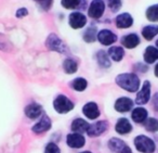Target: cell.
Listing matches in <instances>:
<instances>
[{
	"label": "cell",
	"mask_w": 158,
	"mask_h": 153,
	"mask_svg": "<svg viewBox=\"0 0 158 153\" xmlns=\"http://www.w3.org/2000/svg\"><path fill=\"white\" fill-rule=\"evenodd\" d=\"M116 83L119 87L127 90L129 92H134L140 87V79L135 74L132 73H125L116 77Z\"/></svg>",
	"instance_id": "obj_1"
},
{
	"label": "cell",
	"mask_w": 158,
	"mask_h": 153,
	"mask_svg": "<svg viewBox=\"0 0 158 153\" xmlns=\"http://www.w3.org/2000/svg\"><path fill=\"white\" fill-rule=\"evenodd\" d=\"M134 144L138 151L143 153H153L155 151V143L151 138L146 136H138L134 139Z\"/></svg>",
	"instance_id": "obj_2"
},
{
	"label": "cell",
	"mask_w": 158,
	"mask_h": 153,
	"mask_svg": "<svg viewBox=\"0 0 158 153\" xmlns=\"http://www.w3.org/2000/svg\"><path fill=\"white\" fill-rule=\"evenodd\" d=\"M53 105H54L55 111L63 114L67 113L70 110L74 109V103L68 98H66L65 96H63V94H60V96L56 97V99L53 102Z\"/></svg>",
	"instance_id": "obj_3"
},
{
	"label": "cell",
	"mask_w": 158,
	"mask_h": 153,
	"mask_svg": "<svg viewBox=\"0 0 158 153\" xmlns=\"http://www.w3.org/2000/svg\"><path fill=\"white\" fill-rule=\"evenodd\" d=\"M46 45L50 50L57 51L60 53H67V47L64 45V42L55 34H51L49 36L46 42Z\"/></svg>",
	"instance_id": "obj_4"
},
{
	"label": "cell",
	"mask_w": 158,
	"mask_h": 153,
	"mask_svg": "<svg viewBox=\"0 0 158 153\" xmlns=\"http://www.w3.org/2000/svg\"><path fill=\"white\" fill-rule=\"evenodd\" d=\"M105 3L103 0H93L89 7V16L92 19H100L104 13Z\"/></svg>",
	"instance_id": "obj_5"
},
{
	"label": "cell",
	"mask_w": 158,
	"mask_h": 153,
	"mask_svg": "<svg viewBox=\"0 0 158 153\" xmlns=\"http://www.w3.org/2000/svg\"><path fill=\"white\" fill-rule=\"evenodd\" d=\"M108 146H110V151L115 153H132L131 149L123 140L118 139V138H112L108 141Z\"/></svg>",
	"instance_id": "obj_6"
},
{
	"label": "cell",
	"mask_w": 158,
	"mask_h": 153,
	"mask_svg": "<svg viewBox=\"0 0 158 153\" xmlns=\"http://www.w3.org/2000/svg\"><path fill=\"white\" fill-rule=\"evenodd\" d=\"M149 98H151V83L148 81H145L143 84L142 89L140 90L135 98V103L136 104H145L148 102Z\"/></svg>",
	"instance_id": "obj_7"
},
{
	"label": "cell",
	"mask_w": 158,
	"mask_h": 153,
	"mask_svg": "<svg viewBox=\"0 0 158 153\" xmlns=\"http://www.w3.org/2000/svg\"><path fill=\"white\" fill-rule=\"evenodd\" d=\"M107 128L108 123L106 120H100V122L90 125L87 133H88V136H90V137H97V136L102 135L104 131L107 130Z\"/></svg>",
	"instance_id": "obj_8"
},
{
	"label": "cell",
	"mask_w": 158,
	"mask_h": 153,
	"mask_svg": "<svg viewBox=\"0 0 158 153\" xmlns=\"http://www.w3.org/2000/svg\"><path fill=\"white\" fill-rule=\"evenodd\" d=\"M87 18L80 12H74L69 15V25L74 29L81 28L86 25Z\"/></svg>",
	"instance_id": "obj_9"
},
{
	"label": "cell",
	"mask_w": 158,
	"mask_h": 153,
	"mask_svg": "<svg viewBox=\"0 0 158 153\" xmlns=\"http://www.w3.org/2000/svg\"><path fill=\"white\" fill-rule=\"evenodd\" d=\"M98 39L102 45L105 46H110V45L114 44L117 40V36L115 35L113 32L108 31V29H103L98 34Z\"/></svg>",
	"instance_id": "obj_10"
},
{
	"label": "cell",
	"mask_w": 158,
	"mask_h": 153,
	"mask_svg": "<svg viewBox=\"0 0 158 153\" xmlns=\"http://www.w3.org/2000/svg\"><path fill=\"white\" fill-rule=\"evenodd\" d=\"M66 142H67V144L70 148L78 149V148H82L85 146L86 140H85V138L80 133H70V135L67 136Z\"/></svg>",
	"instance_id": "obj_11"
},
{
	"label": "cell",
	"mask_w": 158,
	"mask_h": 153,
	"mask_svg": "<svg viewBox=\"0 0 158 153\" xmlns=\"http://www.w3.org/2000/svg\"><path fill=\"white\" fill-rule=\"evenodd\" d=\"M133 107V102H132L131 99L126 98V97H123V98H119L118 100L115 103V109L116 111H118L119 113H126V112H129L130 110Z\"/></svg>",
	"instance_id": "obj_12"
},
{
	"label": "cell",
	"mask_w": 158,
	"mask_h": 153,
	"mask_svg": "<svg viewBox=\"0 0 158 153\" xmlns=\"http://www.w3.org/2000/svg\"><path fill=\"white\" fill-rule=\"evenodd\" d=\"M82 112H84L85 115L88 118H90V120H95V118L100 116V110H99V107H98L97 103H94V102L87 103L84 107V109H82Z\"/></svg>",
	"instance_id": "obj_13"
},
{
	"label": "cell",
	"mask_w": 158,
	"mask_h": 153,
	"mask_svg": "<svg viewBox=\"0 0 158 153\" xmlns=\"http://www.w3.org/2000/svg\"><path fill=\"white\" fill-rule=\"evenodd\" d=\"M50 128H51L50 118L47 115H44L41 120H40L37 124L33 126V131L36 133H44V131L49 130Z\"/></svg>",
	"instance_id": "obj_14"
},
{
	"label": "cell",
	"mask_w": 158,
	"mask_h": 153,
	"mask_svg": "<svg viewBox=\"0 0 158 153\" xmlns=\"http://www.w3.org/2000/svg\"><path fill=\"white\" fill-rule=\"evenodd\" d=\"M41 113H42L41 105L37 104V103H31V104H28L25 107V114L31 120H36V118L41 115Z\"/></svg>",
	"instance_id": "obj_15"
},
{
	"label": "cell",
	"mask_w": 158,
	"mask_h": 153,
	"mask_svg": "<svg viewBox=\"0 0 158 153\" xmlns=\"http://www.w3.org/2000/svg\"><path fill=\"white\" fill-rule=\"evenodd\" d=\"M121 44L128 49H133L140 44V38L136 34H129L121 38Z\"/></svg>",
	"instance_id": "obj_16"
},
{
	"label": "cell",
	"mask_w": 158,
	"mask_h": 153,
	"mask_svg": "<svg viewBox=\"0 0 158 153\" xmlns=\"http://www.w3.org/2000/svg\"><path fill=\"white\" fill-rule=\"evenodd\" d=\"M133 24V19L129 13L119 14L116 18V25L118 28H128Z\"/></svg>",
	"instance_id": "obj_17"
},
{
	"label": "cell",
	"mask_w": 158,
	"mask_h": 153,
	"mask_svg": "<svg viewBox=\"0 0 158 153\" xmlns=\"http://www.w3.org/2000/svg\"><path fill=\"white\" fill-rule=\"evenodd\" d=\"M115 129L118 133L120 135H126V133H129L132 130V125L130 124V122L127 118H120L117 122Z\"/></svg>",
	"instance_id": "obj_18"
},
{
	"label": "cell",
	"mask_w": 158,
	"mask_h": 153,
	"mask_svg": "<svg viewBox=\"0 0 158 153\" xmlns=\"http://www.w3.org/2000/svg\"><path fill=\"white\" fill-rule=\"evenodd\" d=\"M89 126L90 125L86 120H82V118H76L72 124V130L77 133H82L88 130Z\"/></svg>",
	"instance_id": "obj_19"
},
{
	"label": "cell",
	"mask_w": 158,
	"mask_h": 153,
	"mask_svg": "<svg viewBox=\"0 0 158 153\" xmlns=\"http://www.w3.org/2000/svg\"><path fill=\"white\" fill-rule=\"evenodd\" d=\"M144 60L148 64L154 63L156 60H158V49L152 46L147 47L144 52Z\"/></svg>",
	"instance_id": "obj_20"
},
{
	"label": "cell",
	"mask_w": 158,
	"mask_h": 153,
	"mask_svg": "<svg viewBox=\"0 0 158 153\" xmlns=\"http://www.w3.org/2000/svg\"><path fill=\"white\" fill-rule=\"evenodd\" d=\"M131 117L135 123H143L147 118V111L144 107H136L132 112Z\"/></svg>",
	"instance_id": "obj_21"
},
{
	"label": "cell",
	"mask_w": 158,
	"mask_h": 153,
	"mask_svg": "<svg viewBox=\"0 0 158 153\" xmlns=\"http://www.w3.org/2000/svg\"><path fill=\"white\" fill-rule=\"evenodd\" d=\"M158 34V26L157 25H148L145 26L142 31L143 37L146 40H152Z\"/></svg>",
	"instance_id": "obj_22"
},
{
	"label": "cell",
	"mask_w": 158,
	"mask_h": 153,
	"mask_svg": "<svg viewBox=\"0 0 158 153\" xmlns=\"http://www.w3.org/2000/svg\"><path fill=\"white\" fill-rule=\"evenodd\" d=\"M108 55H110V58H112L114 61L118 62L123 58L125 51H123V49L121 48V47H112V48L108 50Z\"/></svg>",
	"instance_id": "obj_23"
},
{
	"label": "cell",
	"mask_w": 158,
	"mask_h": 153,
	"mask_svg": "<svg viewBox=\"0 0 158 153\" xmlns=\"http://www.w3.org/2000/svg\"><path fill=\"white\" fill-rule=\"evenodd\" d=\"M62 6L66 9H77L82 7L85 0H62Z\"/></svg>",
	"instance_id": "obj_24"
},
{
	"label": "cell",
	"mask_w": 158,
	"mask_h": 153,
	"mask_svg": "<svg viewBox=\"0 0 158 153\" xmlns=\"http://www.w3.org/2000/svg\"><path fill=\"white\" fill-rule=\"evenodd\" d=\"M63 68H64V71H65L67 74H74L75 72L77 71V62L74 61L73 59H66L63 63Z\"/></svg>",
	"instance_id": "obj_25"
},
{
	"label": "cell",
	"mask_w": 158,
	"mask_h": 153,
	"mask_svg": "<svg viewBox=\"0 0 158 153\" xmlns=\"http://www.w3.org/2000/svg\"><path fill=\"white\" fill-rule=\"evenodd\" d=\"M146 18L152 22H158V5H154L146 10Z\"/></svg>",
	"instance_id": "obj_26"
},
{
	"label": "cell",
	"mask_w": 158,
	"mask_h": 153,
	"mask_svg": "<svg viewBox=\"0 0 158 153\" xmlns=\"http://www.w3.org/2000/svg\"><path fill=\"white\" fill-rule=\"evenodd\" d=\"M72 87L74 88L75 90H77V91H84L87 88V81L85 78H81V77L76 78L73 81Z\"/></svg>",
	"instance_id": "obj_27"
},
{
	"label": "cell",
	"mask_w": 158,
	"mask_h": 153,
	"mask_svg": "<svg viewBox=\"0 0 158 153\" xmlns=\"http://www.w3.org/2000/svg\"><path fill=\"white\" fill-rule=\"evenodd\" d=\"M97 58L98 62H99V64L102 68H110V62L108 60V57L105 53V51H99L97 55Z\"/></svg>",
	"instance_id": "obj_28"
},
{
	"label": "cell",
	"mask_w": 158,
	"mask_h": 153,
	"mask_svg": "<svg viewBox=\"0 0 158 153\" xmlns=\"http://www.w3.org/2000/svg\"><path fill=\"white\" fill-rule=\"evenodd\" d=\"M84 39L85 42H93L95 39H97V28L94 27H89L86 31L84 35Z\"/></svg>",
	"instance_id": "obj_29"
},
{
	"label": "cell",
	"mask_w": 158,
	"mask_h": 153,
	"mask_svg": "<svg viewBox=\"0 0 158 153\" xmlns=\"http://www.w3.org/2000/svg\"><path fill=\"white\" fill-rule=\"evenodd\" d=\"M144 126H145V128H146V130H148V131H152V133L157 131L158 120H156V118H148V120H146V122H145Z\"/></svg>",
	"instance_id": "obj_30"
},
{
	"label": "cell",
	"mask_w": 158,
	"mask_h": 153,
	"mask_svg": "<svg viewBox=\"0 0 158 153\" xmlns=\"http://www.w3.org/2000/svg\"><path fill=\"white\" fill-rule=\"evenodd\" d=\"M107 3L113 12H117L121 7V0H107Z\"/></svg>",
	"instance_id": "obj_31"
},
{
	"label": "cell",
	"mask_w": 158,
	"mask_h": 153,
	"mask_svg": "<svg viewBox=\"0 0 158 153\" xmlns=\"http://www.w3.org/2000/svg\"><path fill=\"white\" fill-rule=\"evenodd\" d=\"M44 153H61V151L56 144L51 142V143L47 144L46 149H44Z\"/></svg>",
	"instance_id": "obj_32"
},
{
	"label": "cell",
	"mask_w": 158,
	"mask_h": 153,
	"mask_svg": "<svg viewBox=\"0 0 158 153\" xmlns=\"http://www.w3.org/2000/svg\"><path fill=\"white\" fill-rule=\"evenodd\" d=\"M8 48H9V45H8L7 39H6L5 36L0 34V49L1 50H8Z\"/></svg>",
	"instance_id": "obj_33"
},
{
	"label": "cell",
	"mask_w": 158,
	"mask_h": 153,
	"mask_svg": "<svg viewBox=\"0 0 158 153\" xmlns=\"http://www.w3.org/2000/svg\"><path fill=\"white\" fill-rule=\"evenodd\" d=\"M36 1H38L41 5V7L46 10H48L50 8L51 3H52V0H36Z\"/></svg>",
	"instance_id": "obj_34"
},
{
	"label": "cell",
	"mask_w": 158,
	"mask_h": 153,
	"mask_svg": "<svg viewBox=\"0 0 158 153\" xmlns=\"http://www.w3.org/2000/svg\"><path fill=\"white\" fill-rule=\"evenodd\" d=\"M27 14H28L27 9H25V8H21V9H19L18 11H16V18H23V16L27 15Z\"/></svg>",
	"instance_id": "obj_35"
},
{
	"label": "cell",
	"mask_w": 158,
	"mask_h": 153,
	"mask_svg": "<svg viewBox=\"0 0 158 153\" xmlns=\"http://www.w3.org/2000/svg\"><path fill=\"white\" fill-rule=\"evenodd\" d=\"M153 103H154V107H155V110L158 112V94H156L155 96H154Z\"/></svg>",
	"instance_id": "obj_36"
},
{
	"label": "cell",
	"mask_w": 158,
	"mask_h": 153,
	"mask_svg": "<svg viewBox=\"0 0 158 153\" xmlns=\"http://www.w3.org/2000/svg\"><path fill=\"white\" fill-rule=\"evenodd\" d=\"M155 75H156V76L158 77V64H157V65L155 66Z\"/></svg>",
	"instance_id": "obj_37"
},
{
	"label": "cell",
	"mask_w": 158,
	"mask_h": 153,
	"mask_svg": "<svg viewBox=\"0 0 158 153\" xmlns=\"http://www.w3.org/2000/svg\"><path fill=\"white\" fill-rule=\"evenodd\" d=\"M81 153H92V152H89V151H85V152H81Z\"/></svg>",
	"instance_id": "obj_38"
},
{
	"label": "cell",
	"mask_w": 158,
	"mask_h": 153,
	"mask_svg": "<svg viewBox=\"0 0 158 153\" xmlns=\"http://www.w3.org/2000/svg\"><path fill=\"white\" fill-rule=\"evenodd\" d=\"M156 46L158 47V39H157V42H156Z\"/></svg>",
	"instance_id": "obj_39"
}]
</instances>
